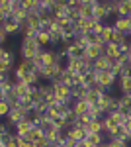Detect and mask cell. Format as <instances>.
I'll return each mask as SVG.
<instances>
[{
	"label": "cell",
	"instance_id": "9",
	"mask_svg": "<svg viewBox=\"0 0 131 147\" xmlns=\"http://www.w3.org/2000/svg\"><path fill=\"white\" fill-rule=\"evenodd\" d=\"M12 18V0H0V22H8Z\"/></svg>",
	"mask_w": 131,
	"mask_h": 147
},
{
	"label": "cell",
	"instance_id": "33",
	"mask_svg": "<svg viewBox=\"0 0 131 147\" xmlns=\"http://www.w3.org/2000/svg\"><path fill=\"white\" fill-rule=\"evenodd\" d=\"M18 139H20V137L16 136V134H12L10 139H8V143H6V147H20L18 145Z\"/></svg>",
	"mask_w": 131,
	"mask_h": 147
},
{
	"label": "cell",
	"instance_id": "27",
	"mask_svg": "<svg viewBox=\"0 0 131 147\" xmlns=\"http://www.w3.org/2000/svg\"><path fill=\"white\" fill-rule=\"evenodd\" d=\"M37 43L43 47V49H45L47 45H51V37H49V34H43V32H39V34H37Z\"/></svg>",
	"mask_w": 131,
	"mask_h": 147
},
{
	"label": "cell",
	"instance_id": "6",
	"mask_svg": "<svg viewBox=\"0 0 131 147\" xmlns=\"http://www.w3.org/2000/svg\"><path fill=\"white\" fill-rule=\"evenodd\" d=\"M55 96L61 102H73V88L67 84H57L55 86Z\"/></svg>",
	"mask_w": 131,
	"mask_h": 147
},
{
	"label": "cell",
	"instance_id": "25",
	"mask_svg": "<svg viewBox=\"0 0 131 147\" xmlns=\"http://www.w3.org/2000/svg\"><path fill=\"white\" fill-rule=\"evenodd\" d=\"M0 59H2V61H6V63L14 69V63H16V53H14L12 49H6V51H4V55L0 57Z\"/></svg>",
	"mask_w": 131,
	"mask_h": 147
},
{
	"label": "cell",
	"instance_id": "19",
	"mask_svg": "<svg viewBox=\"0 0 131 147\" xmlns=\"http://www.w3.org/2000/svg\"><path fill=\"white\" fill-rule=\"evenodd\" d=\"M114 35H116V30H114V26H112V22L106 24L104 26V32H102V39H104V43H112L114 41Z\"/></svg>",
	"mask_w": 131,
	"mask_h": 147
},
{
	"label": "cell",
	"instance_id": "12",
	"mask_svg": "<svg viewBox=\"0 0 131 147\" xmlns=\"http://www.w3.org/2000/svg\"><path fill=\"white\" fill-rule=\"evenodd\" d=\"M67 136L71 137L73 141H77V143H80V141H84L88 137V134L82 129V127H78V125H75V127H71L69 131H67Z\"/></svg>",
	"mask_w": 131,
	"mask_h": 147
},
{
	"label": "cell",
	"instance_id": "17",
	"mask_svg": "<svg viewBox=\"0 0 131 147\" xmlns=\"http://www.w3.org/2000/svg\"><path fill=\"white\" fill-rule=\"evenodd\" d=\"M24 137H26V141H28V143H37L41 137H45V134H43V129H41V127H33L32 131H30L28 136H24Z\"/></svg>",
	"mask_w": 131,
	"mask_h": 147
},
{
	"label": "cell",
	"instance_id": "38",
	"mask_svg": "<svg viewBox=\"0 0 131 147\" xmlns=\"http://www.w3.org/2000/svg\"><path fill=\"white\" fill-rule=\"evenodd\" d=\"M0 127H2V122H0Z\"/></svg>",
	"mask_w": 131,
	"mask_h": 147
},
{
	"label": "cell",
	"instance_id": "7",
	"mask_svg": "<svg viewBox=\"0 0 131 147\" xmlns=\"http://www.w3.org/2000/svg\"><path fill=\"white\" fill-rule=\"evenodd\" d=\"M39 61H41L43 67L59 63V61H57V51H55V49H43V51L39 53Z\"/></svg>",
	"mask_w": 131,
	"mask_h": 147
},
{
	"label": "cell",
	"instance_id": "37",
	"mask_svg": "<svg viewBox=\"0 0 131 147\" xmlns=\"http://www.w3.org/2000/svg\"><path fill=\"white\" fill-rule=\"evenodd\" d=\"M4 51H6V47H4V45H0V57L4 55Z\"/></svg>",
	"mask_w": 131,
	"mask_h": 147
},
{
	"label": "cell",
	"instance_id": "26",
	"mask_svg": "<svg viewBox=\"0 0 131 147\" xmlns=\"http://www.w3.org/2000/svg\"><path fill=\"white\" fill-rule=\"evenodd\" d=\"M114 137H118V139H121V141L131 143V134L127 131V127H120V129H118V134H116Z\"/></svg>",
	"mask_w": 131,
	"mask_h": 147
},
{
	"label": "cell",
	"instance_id": "28",
	"mask_svg": "<svg viewBox=\"0 0 131 147\" xmlns=\"http://www.w3.org/2000/svg\"><path fill=\"white\" fill-rule=\"evenodd\" d=\"M108 145L110 147H131V143L121 141V139H118V137H108Z\"/></svg>",
	"mask_w": 131,
	"mask_h": 147
},
{
	"label": "cell",
	"instance_id": "18",
	"mask_svg": "<svg viewBox=\"0 0 131 147\" xmlns=\"http://www.w3.org/2000/svg\"><path fill=\"white\" fill-rule=\"evenodd\" d=\"M86 141L92 147H98V145H102V143H106V141H108V137L104 136V134H88Z\"/></svg>",
	"mask_w": 131,
	"mask_h": 147
},
{
	"label": "cell",
	"instance_id": "20",
	"mask_svg": "<svg viewBox=\"0 0 131 147\" xmlns=\"http://www.w3.org/2000/svg\"><path fill=\"white\" fill-rule=\"evenodd\" d=\"M73 114L75 116H84V114H88V104L84 100H75L73 102Z\"/></svg>",
	"mask_w": 131,
	"mask_h": 147
},
{
	"label": "cell",
	"instance_id": "22",
	"mask_svg": "<svg viewBox=\"0 0 131 147\" xmlns=\"http://www.w3.org/2000/svg\"><path fill=\"white\" fill-rule=\"evenodd\" d=\"M26 24H28L32 30L39 32V26H41V16H37V14H30V16H28V20H26Z\"/></svg>",
	"mask_w": 131,
	"mask_h": 147
},
{
	"label": "cell",
	"instance_id": "13",
	"mask_svg": "<svg viewBox=\"0 0 131 147\" xmlns=\"http://www.w3.org/2000/svg\"><path fill=\"white\" fill-rule=\"evenodd\" d=\"M104 55H106V57H110L112 61L120 59V57H121L120 45H118V43H106V45H104Z\"/></svg>",
	"mask_w": 131,
	"mask_h": 147
},
{
	"label": "cell",
	"instance_id": "34",
	"mask_svg": "<svg viewBox=\"0 0 131 147\" xmlns=\"http://www.w3.org/2000/svg\"><path fill=\"white\" fill-rule=\"evenodd\" d=\"M35 147H51V141H49L47 137H41V139L35 143Z\"/></svg>",
	"mask_w": 131,
	"mask_h": 147
},
{
	"label": "cell",
	"instance_id": "29",
	"mask_svg": "<svg viewBox=\"0 0 131 147\" xmlns=\"http://www.w3.org/2000/svg\"><path fill=\"white\" fill-rule=\"evenodd\" d=\"M8 114H10V104L8 102H4V100H0V120L4 118H8Z\"/></svg>",
	"mask_w": 131,
	"mask_h": 147
},
{
	"label": "cell",
	"instance_id": "30",
	"mask_svg": "<svg viewBox=\"0 0 131 147\" xmlns=\"http://www.w3.org/2000/svg\"><path fill=\"white\" fill-rule=\"evenodd\" d=\"M104 26H106V22H100V20H94V24H92V34L102 35V32H104Z\"/></svg>",
	"mask_w": 131,
	"mask_h": 147
},
{
	"label": "cell",
	"instance_id": "10",
	"mask_svg": "<svg viewBox=\"0 0 131 147\" xmlns=\"http://www.w3.org/2000/svg\"><path fill=\"white\" fill-rule=\"evenodd\" d=\"M104 53V47H100V45H88L86 49H84V59H88V61H96L100 55Z\"/></svg>",
	"mask_w": 131,
	"mask_h": 147
},
{
	"label": "cell",
	"instance_id": "1",
	"mask_svg": "<svg viewBox=\"0 0 131 147\" xmlns=\"http://www.w3.org/2000/svg\"><path fill=\"white\" fill-rule=\"evenodd\" d=\"M43 51V47L37 43V39H30V37H22V41H20V49H18V53L22 59H28V61H32L35 57L39 55Z\"/></svg>",
	"mask_w": 131,
	"mask_h": 147
},
{
	"label": "cell",
	"instance_id": "36",
	"mask_svg": "<svg viewBox=\"0 0 131 147\" xmlns=\"http://www.w3.org/2000/svg\"><path fill=\"white\" fill-rule=\"evenodd\" d=\"M125 127H127V131L131 134V116H129V120H127V125H125Z\"/></svg>",
	"mask_w": 131,
	"mask_h": 147
},
{
	"label": "cell",
	"instance_id": "3",
	"mask_svg": "<svg viewBox=\"0 0 131 147\" xmlns=\"http://www.w3.org/2000/svg\"><path fill=\"white\" fill-rule=\"evenodd\" d=\"M65 69L63 63H55V65H47V67L39 69V77H41V82H51V80Z\"/></svg>",
	"mask_w": 131,
	"mask_h": 147
},
{
	"label": "cell",
	"instance_id": "4",
	"mask_svg": "<svg viewBox=\"0 0 131 147\" xmlns=\"http://www.w3.org/2000/svg\"><path fill=\"white\" fill-rule=\"evenodd\" d=\"M26 118H30V116L24 112L22 108H12L10 114H8V118H6V124L10 125V127H14L16 124H20V122H22V120H26Z\"/></svg>",
	"mask_w": 131,
	"mask_h": 147
},
{
	"label": "cell",
	"instance_id": "8",
	"mask_svg": "<svg viewBox=\"0 0 131 147\" xmlns=\"http://www.w3.org/2000/svg\"><path fill=\"white\" fill-rule=\"evenodd\" d=\"M112 26H114L116 32H120L123 35H129V32H131V26H129V20L127 18H114Z\"/></svg>",
	"mask_w": 131,
	"mask_h": 147
},
{
	"label": "cell",
	"instance_id": "21",
	"mask_svg": "<svg viewBox=\"0 0 131 147\" xmlns=\"http://www.w3.org/2000/svg\"><path fill=\"white\" fill-rule=\"evenodd\" d=\"M86 134H104V120H92L86 127Z\"/></svg>",
	"mask_w": 131,
	"mask_h": 147
},
{
	"label": "cell",
	"instance_id": "15",
	"mask_svg": "<svg viewBox=\"0 0 131 147\" xmlns=\"http://www.w3.org/2000/svg\"><path fill=\"white\" fill-rule=\"evenodd\" d=\"M12 90L16 92V96H18V98H24L26 94H30V92H32V90H30V86H28L24 80H14V84H12Z\"/></svg>",
	"mask_w": 131,
	"mask_h": 147
},
{
	"label": "cell",
	"instance_id": "11",
	"mask_svg": "<svg viewBox=\"0 0 131 147\" xmlns=\"http://www.w3.org/2000/svg\"><path fill=\"white\" fill-rule=\"evenodd\" d=\"M112 65H114V61L102 53V55L94 61V71H110V69H112Z\"/></svg>",
	"mask_w": 131,
	"mask_h": 147
},
{
	"label": "cell",
	"instance_id": "35",
	"mask_svg": "<svg viewBox=\"0 0 131 147\" xmlns=\"http://www.w3.org/2000/svg\"><path fill=\"white\" fill-rule=\"evenodd\" d=\"M6 39H8L6 32H0V45H4V43H6Z\"/></svg>",
	"mask_w": 131,
	"mask_h": 147
},
{
	"label": "cell",
	"instance_id": "14",
	"mask_svg": "<svg viewBox=\"0 0 131 147\" xmlns=\"http://www.w3.org/2000/svg\"><path fill=\"white\" fill-rule=\"evenodd\" d=\"M4 32H6L8 37H12V35H22V26L16 24L14 20H8V22H4Z\"/></svg>",
	"mask_w": 131,
	"mask_h": 147
},
{
	"label": "cell",
	"instance_id": "2",
	"mask_svg": "<svg viewBox=\"0 0 131 147\" xmlns=\"http://www.w3.org/2000/svg\"><path fill=\"white\" fill-rule=\"evenodd\" d=\"M96 84H100L106 92H112L114 86L118 84V77L112 73V71H96Z\"/></svg>",
	"mask_w": 131,
	"mask_h": 147
},
{
	"label": "cell",
	"instance_id": "16",
	"mask_svg": "<svg viewBox=\"0 0 131 147\" xmlns=\"http://www.w3.org/2000/svg\"><path fill=\"white\" fill-rule=\"evenodd\" d=\"M118 106H120V112L131 116V98H129V96L120 94V96H118Z\"/></svg>",
	"mask_w": 131,
	"mask_h": 147
},
{
	"label": "cell",
	"instance_id": "23",
	"mask_svg": "<svg viewBox=\"0 0 131 147\" xmlns=\"http://www.w3.org/2000/svg\"><path fill=\"white\" fill-rule=\"evenodd\" d=\"M88 86H73V102L75 100H84Z\"/></svg>",
	"mask_w": 131,
	"mask_h": 147
},
{
	"label": "cell",
	"instance_id": "32",
	"mask_svg": "<svg viewBox=\"0 0 131 147\" xmlns=\"http://www.w3.org/2000/svg\"><path fill=\"white\" fill-rule=\"evenodd\" d=\"M12 71H14V69H12L6 61H2V59H0V73H2V75H6V73H12Z\"/></svg>",
	"mask_w": 131,
	"mask_h": 147
},
{
	"label": "cell",
	"instance_id": "5",
	"mask_svg": "<svg viewBox=\"0 0 131 147\" xmlns=\"http://www.w3.org/2000/svg\"><path fill=\"white\" fill-rule=\"evenodd\" d=\"M33 127H35V125H33L32 118H26V120H22L20 124H16V125H14V127H12V129H14V134H16V136L24 137V136H28V134L32 131Z\"/></svg>",
	"mask_w": 131,
	"mask_h": 147
},
{
	"label": "cell",
	"instance_id": "31",
	"mask_svg": "<svg viewBox=\"0 0 131 147\" xmlns=\"http://www.w3.org/2000/svg\"><path fill=\"white\" fill-rule=\"evenodd\" d=\"M49 37H51V47H59L61 45V32H51Z\"/></svg>",
	"mask_w": 131,
	"mask_h": 147
},
{
	"label": "cell",
	"instance_id": "24",
	"mask_svg": "<svg viewBox=\"0 0 131 147\" xmlns=\"http://www.w3.org/2000/svg\"><path fill=\"white\" fill-rule=\"evenodd\" d=\"M61 84H67L73 88V73L69 69H63V73H61Z\"/></svg>",
	"mask_w": 131,
	"mask_h": 147
}]
</instances>
